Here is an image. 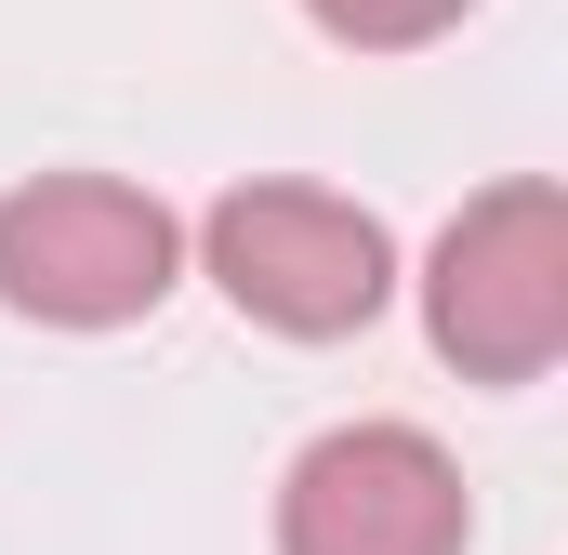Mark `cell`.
I'll use <instances>...</instances> for the list:
<instances>
[{"label": "cell", "mask_w": 568, "mask_h": 555, "mask_svg": "<svg viewBox=\"0 0 568 555\" xmlns=\"http://www.w3.org/2000/svg\"><path fill=\"white\" fill-rule=\"evenodd\" d=\"M199 265L212 291L252 317V331H278V344H344V331H371L384 317V291H397V239H384V212H357L344 185H225L212 212H199Z\"/></svg>", "instance_id": "1"}, {"label": "cell", "mask_w": 568, "mask_h": 555, "mask_svg": "<svg viewBox=\"0 0 568 555\" xmlns=\"http://www.w3.org/2000/svg\"><path fill=\"white\" fill-rule=\"evenodd\" d=\"M424 331L463 384H542L568 357V199L542 172L463 199L424 252Z\"/></svg>", "instance_id": "2"}, {"label": "cell", "mask_w": 568, "mask_h": 555, "mask_svg": "<svg viewBox=\"0 0 568 555\" xmlns=\"http://www.w3.org/2000/svg\"><path fill=\"white\" fill-rule=\"evenodd\" d=\"M185 278V225L120 172H27L0 199V304L40 331H133Z\"/></svg>", "instance_id": "3"}, {"label": "cell", "mask_w": 568, "mask_h": 555, "mask_svg": "<svg viewBox=\"0 0 568 555\" xmlns=\"http://www.w3.org/2000/svg\"><path fill=\"white\" fill-rule=\"evenodd\" d=\"M476 503L424 423H331L278 476V555H463Z\"/></svg>", "instance_id": "4"}, {"label": "cell", "mask_w": 568, "mask_h": 555, "mask_svg": "<svg viewBox=\"0 0 568 555\" xmlns=\"http://www.w3.org/2000/svg\"><path fill=\"white\" fill-rule=\"evenodd\" d=\"M304 13H317L344 53H424V40H449L476 0H304Z\"/></svg>", "instance_id": "5"}]
</instances>
